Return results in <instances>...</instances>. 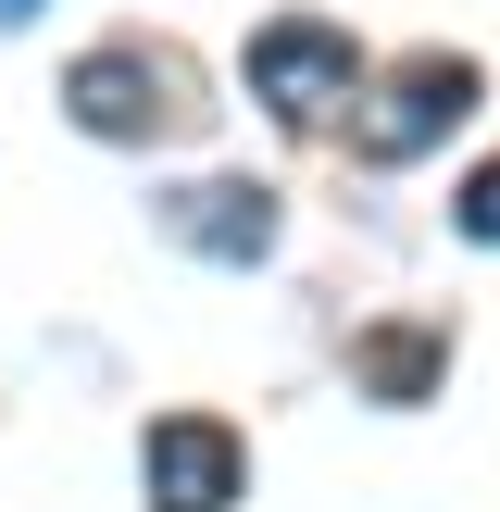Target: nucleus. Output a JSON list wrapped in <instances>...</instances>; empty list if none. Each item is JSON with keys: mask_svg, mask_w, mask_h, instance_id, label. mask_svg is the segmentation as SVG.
<instances>
[{"mask_svg": "<svg viewBox=\"0 0 500 512\" xmlns=\"http://www.w3.org/2000/svg\"><path fill=\"white\" fill-rule=\"evenodd\" d=\"M63 100H75V125H88V138H113V150H138V138H188V125H200L188 63H175V50H150V38L88 50V63L63 75Z\"/></svg>", "mask_w": 500, "mask_h": 512, "instance_id": "nucleus-1", "label": "nucleus"}, {"mask_svg": "<svg viewBox=\"0 0 500 512\" xmlns=\"http://www.w3.org/2000/svg\"><path fill=\"white\" fill-rule=\"evenodd\" d=\"M350 88H363L350 25H325V13H275L263 38H250V100H263L275 125H325Z\"/></svg>", "mask_w": 500, "mask_h": 512, "instance_id": "nucleus-2", "label": "nucleus"}, {"mask_svg": "<svg viewBox=\"0 0 500 512\" xmlns=\"http://www.w3.org/2000/svg\"><path fill=\"white\" fill-rule=\"evenodd\" d=\"M475 88H488V75H475L463 50H413V63L350 113V150H363V163H413V150H438L450 125L475 113Z\"/></svg>", "mask_w": 500, "mask_h": 512, "instance_id": "nucleus-3", "label": "nucleus"}, {"mask_svg": "<svg viewBox=\"0 0 500 512\" xmlns=\"http://www.w3.org/2000/svg\"><path fill=\"white\" fill-rule=\"evenodd\" d=\"M138 488H150V512H225L250 488V450H238V425H213V413H163L138 438Z\"/></svg>", "mask_w": 500, "mask_h": 512, "instance_id": "nucleus-4", "label": "nucleus"}, {"mask_svg": "<svg viewBox=\"0 0 500 512\" xmlns=\"http://www.w3.org/2000/svg\"><path fill=\"white\" fill-rule=\"evenodd\" d=\"M163 225L200 263H263L275 250V188H250V175H188V188H163Z\"/></svg>", "mask_w": 500, "mask_h": 512, "instance_id": "nucleus-5", "label": "nucleus"}, {"mask_svg": "<svg viewBox=\"0 0 500 512\" xmlns=\"http://www.w3.org/2000/svg\"><path fill=\"white\" fill-rule=\"evenodd\" d=\"M438 363H450V338H438V325H375V338H363L375 400H425V388H438Z\"/></svg>", "mask_w": 500, "mask_h": 512, "instance_id": "nucleus-6", "label": "nucleus"}, {"mask_svg": "<svg viewBox=\"0 0 500 512\" xmlns=\"http://www.w3.org/2000/svg\"><path fill=\"white\" fill-rule=\"evenodd\" d=\"M450 225H463V238H488V250H500V163H475L463 188H450Z\"/></svg>", "mask_w": 500, "mask_h": 512, "instance_id": "nucleus-7", "label": "nucleus"}, {"mask_svg": "<svg viewBox=\"0 0 500 512\" xmlns=\"http://www.w3.org/2000/svg\"><path fill=\"white\" fill-rule=\"evenodd\" d=\"M25 13H38V0H0V38H13V25H25Z\"/></svg>", "mask_w": 500, "mask_h": 512, "instance_id": "nucleus-8", "label": "nucleus"}]
</instances>
